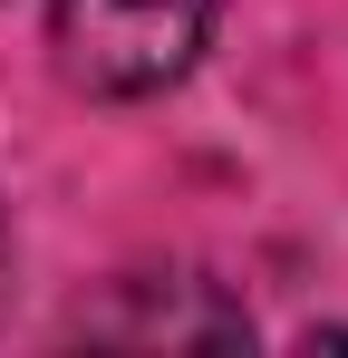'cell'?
Returning a JSON list of instances; mask_svg holds the SVG:
<instances>
[{"instance_id": "obj_1", "label": "cell", "mask_w": 348, "mask_h": 358, "mask_svg": "<svg viewBox=\"0 0 348 358\" xmlns=\"http://www.w3.org/2000/svg\"><path fill=\"white\" fill-rule=\"evenodd\" d=\"M213 29V0H49L58 68L97 97H155L174 87Z\"/></svg>"}, {"instance_id": "obj_2", "label": "cell", "mask_w": 348, "mask_h": 358, "mask_svg": "<svg viewBox=\"0 0 348 358\" xmlns=\"http://www.w3.org/2000/svg\"><path fill=\"white\" fill-rule=\"evenodd\" d=\"M0 291H10V223H0Z\"/></svg>"}]
</instances>
